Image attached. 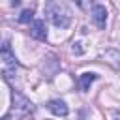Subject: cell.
<instances>
[{
	"mask_svg": "<svg viewBox=\"0 0 120 120\" xmlns=\"http://www.w3.org/2000/svg\"><path fill=\"white\" fill-rule=\"evenodd\" d=\"M73 52H77V54H81L82 51H81V47H79V43H73Z\"/></svg>",
	"mask_w": 120,
	"mask_h": 120,
	"instance_id": "obj_9",
	"label": "cell"
},
{
	"mask_svg": "<svg viewBox=\"0 0 120 120\" xmlns=\"http://www.w3.org/2000/svg\"><path fill=\"white\" fill-rule=\"evenodd\" d=\"M98 79V75L96 73H90V71H86V73H82L81 75V79H79V82H81V88H82V92H88L90 90V84L94 82Z\"/></svg>",
	"mask_w": 120,
	"mask_h": 120,
	"instance_id": "obj_7",
	"label": "cell"
},
{
	"mask_svg": "<svg viewBox=\"0 0 120 120\" xmlns=\"http://www.w3.org/2000/svg\"><path fill=\"white\" fill-rule=\"evenodd\" d=\"M47 107H49V111H51L52 114H56V116H68V112H69L68 105H66L62 99H52V101L47 103Z\"/></svg>",
	"mask_w": 120,
	"mask_h": 120,
	"instance_id": "obj_5",
	"label": "cell"
},
{
	"mask_svg": "<svg viewBox=\"0 0 120 120\" xmlns=\"http://www.w3.org/2000/svg\"><path fill=\"white\" fill-rule=\"evenodd\" d=\"M92 21H94V24H96L99 30L105 28V24H107V9H105V6L96 4V6L92 8Z\"/></svg>",
	"mask_w": 120,
	"mask_h": 120,
	"instance_id": "obj_3",
	"label": "cell"
},
{
	"mask_svg": "<svg viewBox=\"0 0 120 120\" xmlns=\"http://www.w3.org/2000/svg\"><path fill=\"white\" fill-rule=\"evenodd\" d=\"M13 111H17V114H21V116H28V114H32L34 107L26 98H22L19 94H13Z\"/></svg>",
	"mask_w": 120,
	"mask_h": 120,
	"instance_id": "obj_2",
	"label": "cell"
},
{
	"mask_svg": "<svg viewBox=\"0 0 120 120\" xmlns=\"http://www.w3.org/2000/svg\"><path fill=\"white\" fill-rule=\"evenodd\" d=\"M32 17H34V11H32V9H22V11H21V15H19V22L26 24V22H30V21H32Z\"/></svg>",
	"mask_w": 120,
	"mask_h": 120,
	"instance_id": "obj_8",
	"label": "cell"
},
{
	"mask_svg": "<svg viewBox=\"0 0 120 120\" xmlns=\"http://www.w3.org/2000/svg\"><path fill=\"white\" fill-rule=\"evenodd\" d=\"M30 36H32L34 39H38V41H45V39H47V26H45V22H43L41 19H38V21L32 22V26H30Z\"/></svg>",
	"mask_w": 120,
	"mask_h": 120,
	"instance_id": "obj_4",
	"label": "cell"
},
{
	"mask_svg": "<svg viewBox=\"0 0 120 120\" xmlns=\"http://www.w3.org/2000/svg\"><path fill=\"white\" fill-rule=\"evenodd\" d=\"M2 60H4V64H6L8 68H15V66H17L15 54L11 52V47H9L8 41H4V45H2Z\"/></svg>",
	"mask_w": 120,
	"mask_h": 120,
	"instance_id": "obj_6",
	"label": "cell"
},
{
	"mask_svg": "<svg viewBox=\"0 0 120 120\" xmlns=\"http://www.w3.org/2000/svg\"><path fill=\"white\" fill-rule=\"evenodd\" d=\"M45 11H47V15H49V19L52 21L54 26H60V28H68L69 26V15L62 6H56L54 2H49Z\"/></svg>",
	"mask_w": 120,
	"mask_h": 120,
	"instance_id": "obj_1",
	"label": "cell"
}]
</instances>
